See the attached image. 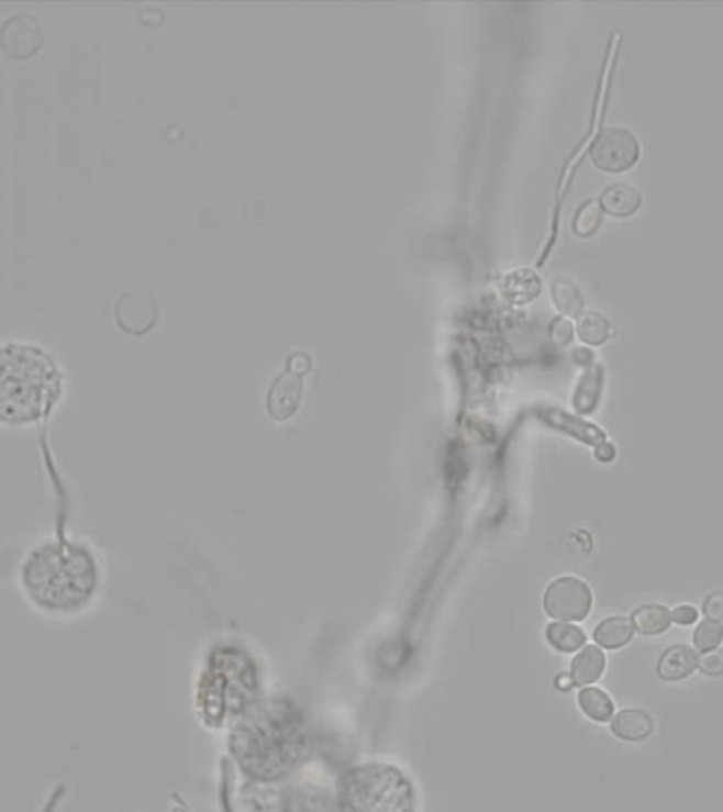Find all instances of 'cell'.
<instances>
[{
    "mask_svg": "<svg viewBox=\"0 0 723 812\" xmlns=\"http://www.w3.org/2000/svg\"><path fill=\"white\" fill-rule=\"evenodd\" d=\"M501 290L510 301L527 303L529 299H533L540 292V280L529 269H516L501 278Z\"/></svg>",
    "mask_w": 723,
    "mask_h": 812,
    "instance_id": "15",
    "label": "cell"
},
{
    "mask_svg": "<svg viewBox=\"0 0 723 812\" xmlns=\"http://www.w3.org/2000/svg\"><path fill=\"white\" fill-rule=\"evenodd\" d=\"M641 146L637 136L624 125H608L590 146L594 166L610 174H620L633 168L639 159Z\"/></svg>",
    "mask_w": 723,
    "mask_h": 812,
    "instance_id": "6",
    "label": "cell"
},
{
    "mask_svg": "<svg viewBox=\"0 0 723 812\" xmlns=\"http://www.w3.org/2000/svg\"><path fill=\"white\" fill-rule=\"evenodd\" d=\"M553 336L557 338L558 343H567L574 336V324L565 318H558L553 324Z\"/></svg>",
    "mask_w": 723,
    "mask_h": 812,
    "instance_id": "28",
    "label": "cell"
},
{
    "mask_svg": "<svg viewBox=\"0 0 723 812\" xmlns=\"http://www.w3.org/2000/svg\"><path fill=\"white\" fill-rule=\"evenodd\" d=\"M601 370H594L590 375H586L585 379L580 381V388L578 393L574 398L576 402V409L582 411V413H590L599 400V390H601Z\"/></svg>",
    "mask_w": 723,
    "mask_h": 812,
    "instance_id": "23",
    "label": "cell"
},
{
    "mask_svg": "<svg viewBox=\"0 0 723 812\" xmlns=\"http://www.w3.org/2000/svg\"><path fill=\"white\" fill-rule=\"evenodd\" d=\"M698 652L692 645H672L658 663V677L665 681H681L698 669Z\"/></svg>",
    "mask_w": 723,
    "mask_h": 812,
    "instance_id": "10",
    "label": "cell"
},
{
    "mask_svg": "<svg viewBox=\"0 0 723 812\" xmlns=\"http://www.w3.org/2000/svg\"><path fill=\"white\" fill-rule=\"evenodd\" d=\"M98 585L100 569L93 555L68 540L43 542L22 565V587L43 612H79L93 599Z\"/></svg>",
    "mask_w": 723,
    "mask_h": 812,
    "instance_id": "2",
    "label": "cell"
},
{
    "mask_svg": "<svg viewBox=\"0 0 723 812\" xmlns=\"http://www.w3.org/2000/svg\"><path fill=\"white\" fill-rule=\"evenodd\" d=\"M601 203L597 199H586L585 203L578 208L576 219H574V231L580 237H590L599 224H601Z\"/></svg>",
    "mask_w": 723,
    "mask_h": 812,
    "instance_id": "22",
    "label": "cell"
},
{
    "mask_svg": "<svg viewBox=\"0 0 723 812\" xmlns=\"http://www.w3.org/2000/svg\"><path fill=\"white\" fill-rule=\"evenodd\" d=\"M546 639L558 652H576L586 644L585 631L567 622H553L546 629Z\"/></svg>",
    "mask_w": 723,
    "mask_h": 812,
    "instance_id": "17",
    "label": "cell"
},
{
    "mask_svg": "<svg viewBox=\"0 0 723 812\" xmlns=\"http://www.w3.org/2000/svg\"><path fill=\"white\" fill-rule=\"evenodd\" d=\"M415 787L388 764L352 768L338 785L336 812H415Z\"/></svg>",
    "mask_w": 723,
    "mask_h": 812,
    "instance_id": "5",
    "label": "cell"
},
{
    "mask_svg": "<svg viewBox=\"0 0 723 812\" xmlns=\"http://www.w3.org/2000/svg\"><path fill=\"white\" fill-rule=\"evenodd\" d=\"M553 299H555V305L560 309V313H565V315H580L582 313L585 299H582V292L578 290V286L574 281L565 280V278H557L553 281Z\"/></svg>",
    "mask_w": 723,
    "mask_h": 812,
    "instance_id": "20",
    "label": "cell"
},
{
    "mask_svg": "<svg viewBox=\"0 0 723 812\" xmlns=\"http://www.w3.org/2000/svg\"><path fill=\"white\" fill-rule=\"evenodd\" d=\"M592 608V592L588 585L565 576L555 580L544 592V610L548 616L560 622H580L590 614Z\"/></svg>",
    "mask_w": 723,
    "mask_h": 812,
    "instance_id": "7",
    "label": "cell"
},
{
    "mask_svg": "<svg viewBox=\"0 0 723 812\" xmlns=\"http://www.w3.org/2000/svg\"><path fill=\"white\" fill-rule=\"evenodd\" d=\"M548 420L553 421V423L558 425V427H563V430H567V432L576 434L578 438H582L585 443H590V445H597V443H603V441H605V436H603V432H601V430H597V427L588 425L585 421L571 420L569 415L555 413V411H550V413H548Z\"/></svg>",
    "mask_w": 723,
    "mask_h": 812,
    "instance_id": "21",
    "label": "cell"
},
{
    "mask_svg": "<svg viewBox=\"0 0 723 812\" xmlns=\"http://www.w3.org/2000/svg\"><path fill=\"white\" fill-rule=\"evenodd\" d=\"M286 812H331L326 802L320 796H311V793H292V798L288 800V811Z\"/></svg>",
    "mask_w": 723,
    "mask_h": 812,
    "instance_id": "25",
    "label": "cell"
},
{
    "mask_svg": "<svg viewBox=\"0 0 723 812\" xmlns=\"http://www.w3.org/2000/svg\"><path fill=\"white\" fill-rule=\"evenodd\" d=\"M613 734L622 741H643L652 732V718L639 709L620 711L612 722Z\"/></svg>",
    "mask_w": 723,
    "mask_h": 812,
    "instance_id": "13",
    "label": "cell"
},
{
    "mask_svg": "<svg viewBox=\"0 0 723 812\" xmlns=\"http://www.w3.org/2000/svg\"><path fill=\"white\" fill-rule=\"evenodd\" d=\"M612 333V326L608 322L605 315H601L599 311H585L578 318V335L588 343V345H601L608 341V336Z\"/></svg>",
    "mask_w": 723,
    "mask_h": 812,
    "instance_id": "18",
    "label": "cell"
},
{
    "mask_svg": "<svg viewBox=\"0 0 723 812\" xmlns=\"http://www.w3.org/2000/svg\"><path fill=\"white\" fill-rule=\"evenodd\" d=\"M704 614H707V618H709V620H718V622H722L723 620V594L722 592H715V594H711V597L707 599V603H704Z\"/></svg>",
    "mask_w": 723,
    "mask_h": 812,
    "instance_id": "27",
    "label": "cell"
},
{
    "mask_svg": "<svg viewBox=\"0 0 723 812\" xmlns=\"http://www.w3.org/2000/svg\"><path fill=\"white\" fill-rule=\"evenodd\" d=\"M722 642V622H718V620H709V618H707L704 622H700V624H698V629H696L694 633L696 649H700V652H704V654H707V652L718 649Z\"/></svg>",
    "mask_w": 723,
    "mask_h": 812,
    "instance_id": "24",
    "label": "cell"
},
{
    "mask_svg": "<svg viewBox=\"0 0 723 812\" xmlns=\"http://www.w3.org/2000/svg\"><path fill=\"white\" fill-rule=\"evenodd\" d=\"M155 301L146 292H127L116 305L119 322L130 333H144L155 322Z\"/></svg>",
    "mask_w": 723,
    "mask_h": 812,
    "instance_id": "9",
    "label": "cell"
},
{
    "mask_svg": "<svg viewBox=\"0 0 723 812\" xmlns=\"http://www.w3.org/2000/svg\"><path fill=\"white\" fill-rule=\"evenodd\" d=\"M670 622L672 614L665 605H643L633 616V626L643 635H660L668 631Z\"/></svg>",
    "mask_w": 723,
    "mask_h": 812,
    "instance_id": "16",
    "label": "cell"
},
{
    "mask_svg": "<svg viewBox=\"0 0 723 812\" xmlns=\"http://www.w3.org/2000/svg\"><path fill=\"white\" fill-rule=\"evenodd\" d=\"M696 618H698V612H696L692 605H681V608H677V610H675V614H672V620H675L677 624H681V626H690V624H694Z\"/></svg>",
    "mask_w": 723,
    "mask_h": 812,
    "instance_id": "29",
    "label": "cell"
},
{
    "mask_svg": "<svg viewBox=\"0 0 723 812\" xmlns=\"http://www.w3.org/2000/svg\"><path fill=\"white\" fill-rule=\"evenodd\" d=\"M231 754L254 781H281L294 772L309 754L305 722L288 702H254L235 720Z\"/></svg>",
    "mask_w": 723,
    "mask_h": 812,
    "instance_id": "1",
    "label": "cell"
},
{
    "mask_svg": "<svg viewBox=\"0 0 723 812\" xmlns=\"http://www.w3.org/2000/svg\"><path fill=\"white\" fill-rule=\"evenodd\" d=\"M641 201H643V197H641L639 191L631 185H624V182H613L601 193V199H599L601 208L608 214L622 216V219L635 214L641 208Z\"/></svg>",
    "mask_w": 723,
    "mask_h": 812,
    "instance_id": "11",
    "label": "cell"
},
{
    "mask_svg": "<svg viewBox=\"0 0 723 812\" xmlns=\"http://www.w3.org/2000/svg\"><path fill=\"white\" fill-rule=\"evenodd\" d=\"M698 669L704 672V675H709V677H720V675H723V652H720V649L707 652L698 660Z\"/></svg>",
    "mask_w": 723,
    "mask_h": 812,
    "instance_id": "26",
    "label": "cell"
},
{
    "mask_svg": "<svg viewBox=\"0 0 723 812\" xmlns=\"http://www.w3.org/2000/svg\"><path fill=\"white\" fill-rule=\"evenodd\" d=\"M580 707L586 715L594 722H610L613 718V702L603 690L599 688H585L580 692Z\"/></svg>",
    "mask_w": 723,
    "mask_h": 812,
    "instance_id": "19",
    "label": "cell"
},
{
    "mask_svg": "<svg viewBox=\"0 0 723 812\" xmlns=\"http://www.w3.org/2000/svg\"><path fill=\"white\" fill-rule=\"evenodd\" d=\"M45 34L41 22L32 13H15L0 26V47L7 56L26 59L43 47Z\"/></svg>",
    "mask_w": 723,
    "mask_h": 812,
    "instance_id": "8",
    "label": "cell"
},
{
    "mask_svg": "<svg viewBox=\"0 0 723 812\" xmlns=\"http://www.w3.org/2000/svg\"><path fill=\"white\" fill-rule=\"evenodd\" d=\"M635 626L629 618H608L594 631V642L608 649H618L633 639Z\"/></svg>",
    "mask_w": 723,
    "mask_h": 812,
    "instance_id": "14",
    "label": "cell"
},
{
    "mask_svg": "<svg viewBox=\"0 0 723 812\" xmlns=\"http://www.w3.org/2000/svg\"><path fill=\"white\" fill-rule=\"evenodd\" d=\"M605 671V654L597 645H586L571 663L574 686H590Z\"/></svg>",
    "mask_w": 723,
    "mask_h": 812,
    "instance_id": "12",
    "label": "cell"
},
{
    "mask_svg": "<svg viewBox=\"0 0 723 812\" xmlns=\"http://www.w3.org/2000/svg\"><path fill=\"white\" fill-rule=\"evenodd\" d=\"M59 393L56 363L38 347L9 343L0 347V421L24 425L43 420Z\"/></svg>",
    "mask_w": 723,
    "mask_h": 812,
    "instance_id": "3",
    "label": "cell"
},
{
    "mask_svg": "<svg viewBox=\"0 0 723 812\" xmlns=\"http://www.w3.org/2000/svg\"><path fill=\"white\" fill-rule=\"evenodd\" d=\"M258 671L251 656L237 647H219L197 688V709L212 728L237 720L256 702Z\"/></svg>",
    "mask_w": 723,
    "mask_h": 812,
    "instance_id": "4",
    "label": "cell"
},
{
    "mask_svg": "<svg viewBox=\"0 0 723 812\" xmlns=\"http://www.w3.org/2000/svg\"><path fill=\"white\" fill-rule=\"evenodd\" d=\"M558 688L560 690H569L571 686H574V681H571V677H567V675H560V679L557 681Z\"/></svg>",
    "mask_w": 723,
    "mask_h": 812,
    "instance_id": "30",
    "label": "cell"
}]
</instances>
